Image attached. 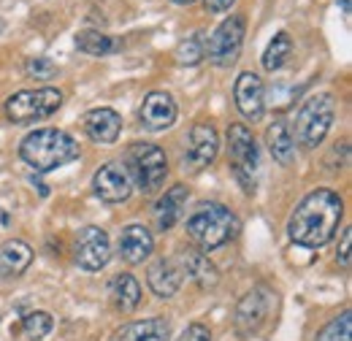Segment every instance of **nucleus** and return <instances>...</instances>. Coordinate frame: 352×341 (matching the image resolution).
<instances>
[{"mask_svg":"<svg viewBox=\"0 0 352 341\" xmlns=\"http://www.w3.org/2000/svg\"><path fill=\"white\" fill-rule=\"evenodd\" d=\"M138 117H141V125H144L146 130H152V133L168 130L171 125H174V120H176L174 98H171L168 92H163V89L149 92V95L144 98V103H141Z\"/></svg>","mask_w":352,"mask_h":341,"instance_id":"nucleus-13","label":"nucleus"},{"mask_svg":"<svg viewBox=\"0 0 352 341\" xmlns=\"http://www.w3.org/2000/svg\"><path fill=\"white\" fill-rule=\"evenodd\" d=\"M336 117V100L328 92L311 95L309 100L301 103L298 114H296V125H293V141H298L304 149H314L325 141L328 130L333 125Z\"/></svg>","mask_w":352,"mask_h":341,"instance_id":"nucleus-4","label":"nucleus"},{"mask_svg":"<svg viewBox=\"0 0 352 341\" xmlns=\"http://www.w3.org/2000/svg\"><path fill=\"white\" fill-rule=\"evenodd\" d=\"M128 173L133 187H138L144 195H155L168 176V160L166 152L155 144H133L128 149Z\"/></svg>","mask_w":352,"mask_h":341,"instance_id":"nucleus-6","label":"nucleus"},{"mask_svg":"<svg viewBox=\"0 0 352 341\" xmlns=\"http://www.w3.org/2000/svg\"><path fill=\"white\" fill-rule=\"evenodd\" d=\"M244 33H247L244 16H228L209 36V41L204 43V57H209V63L217 68H230L244 49Z\"/></svg>","mask_w":352,"mask_h":341,"instance_id":"nucleus-7","label":"nucleus"},{"mask_svg":"<svg viewBox=\"0 0 352 341\" xmlns=\"http://www.w3.org/2000/svg\"><path fill=\"white\" fill-rule=\"evenodd\" d=\"M152 250H155V239L144 225H128L120 236V244H117V252L128 265L144 263L152 255Z\"/></svg>","mask_w":352,"mask_h":341,"instance_id":"nucleus-15","label":"nucleus"},{"mask_svg":"<svg viewBox=\"0 0 352 341\" xmlns=\"http://www.w3.org/2000/svg\"><path fill=\"white\" fill-rule=\"evenodd\" d=\"M274 298L276 296L268 287H255V290H250L244 298L239 300V306H236V328H239V333H244V336L258 333L268 322V314L274 309Z\"/></svg>","mask_w":352,"mask_h":341,"instance_id":"nucleus-10","label":"nucleus"},{"mask_svg":"<svg viewBox=\"0 0 352 341\" xmlns=\"http://www.w3.org/2000/svg\"><path fill=\"white\" fill-rule=\"evenodd\" d=\"M92 190L103 204H125L133 195V179L122 163H106L95 173Z\"/></svg>","mask_w":352,"mask_h":341,"instance_id":"nucleus-11","label":"nucleus"},{"mask_svg":"<svg viewBox=\"0 0 352 341\" xmlns=\"http://www.w3.org/2000/svg\"><path fill=\"white\" fill-rule=\"evenodd\" d=\"M25 74L33 76L36 82H46V79H52L57 74V65L49 57H33V60L25 63Z\"/></svg>","mask_w":352,"mask_h":341,"instance_id":"nucleus-29","label":"nucleus"},{"mask_svg":"<svg viewBox=\"0 0 352 341\" xmlns=\"http://www.w3.org/2000/svg\"><path fill=\"white\" fill-rule=\"evenodd\" d=\"M171 325L163 317H149L138 322H125L122 328L114 331L111 341H168Z\"/></svg>","mask_w":352,"mask_h":341,"instance_id":"nucleus-18","label":"nucleus"},{"mask_svg":"<svg viewBox=\"0 0 352 341\" xmlns=\"http://www.w3.org/2000/svg\"><path fill=\"white\" fill-rule=\"evenodd\" d=\"M233 3H236V0H206V11H212V14H222V11H228Z\"/></svg>","mask_w":352,"mask_h":341,"instance_id":"nucleus-32","label":"nucleus"},{"mask_svg":"<svg viewBox=\"0 0 352 341\" xmlns=\"http://www.w3.org/2000/svg\"><path fill=\"white\" fill-rule=\"evenodd\" d=\"M122 120L114 109H92L85 114V133L95 144H114L120 138Z\"/></svg>","mask_w":352,"mask_h":341,"instance_id":"nucleus-16","label":"nucleus"},{"mask_svg":"<svg viewBox=\"0 0 352 341\" xmlns=\"http://www.w3.org/2000/svg\"><path fill=\"white\" fill-rule=\"evenodd\" d=\"M182 265H184L187 276H190L198 287L209 290V287H217V285H220V271H217V265L209 260V255H204L201 250H187V252L182 255Z\"/></svg>","mask_w":352,"mask_h":341,"instance_id":"nucleus-20","label":"nucleus"},{"mask_svg":"<svg viewBox=\"0 0 352 341\" xmlns=\"http://www.w3.org/2000/svg\"><path fill=\"white\" fill-rule=\"evenodd\" d=\"M63 92L54 87H36V89H22L6 100V117L14 125H33L52 117L63 106Z\"/></svg>","mask_w":352,"mask_h":341,"instance_id":"nucleus-5","label":"nucleus"},{"mask_svg":"<svg viewBox=\"0 0 352 341\" xmlns=\"http://www.w3.org/2000/svg\"><path fill=\"white\" fill-rule=\"evenodd\" d=\"M184 206H187V187L184 184H174L171 190H166L155 204V225H157V230H171L182 219Z\"/></svg>","mask_w":352,"mask_h":341,"instance_id":"nucleus-19","label":"nucleus"},{"mask_svg":"<svg viewBox=\"0 0 352 341\" xmlns=\"http://www.w3.org/2000/svg\"><path fill=\"white\" fill-rule=\"evenodd\" d=\"M342 217H344V201L333 190H325V187L311 190L296 206V212L290 214L287 236L298 247H309V250L325 247L336 236Z\"/></svg>","mask_w":352,"mask_h":341,"instance_id":"nucleus-1","label":"nucleus"},{"mask_svg":"<svg viewBox=\"0 0 352 341\" xmlns=\"http://www.w3.org/2000/svg\"><path fill=\"white\" fill-rule=\"evenodd\" d=\"M109 296L120 311H133L141 303V285L135 282L133 274H117L109 285Z\"/></svg>","mask_w":352,"mask_h":341,"instance_id":"nucleus-23","label":"nucleus"},{"mask_svg":"<svg viewBox=\"0 0 352 341\" xmlns=\"http://www.w3.org/2000/svg\"><path fill=\"white\" fill-rule=\"evenodd\" d=\"M176 60L179 65H198L204 60V41L201 36H190L176 46Z\"/></svg>","mask_w":352,"mask_h":341,"instance_id":"nucleus-28","label":"nucleus"},{"mask_svg":"<svg viewBox=\"0 0 352 341\" xmlns=\"http://www.w3.org/2000/svg\"><path fill=\"white\" fill-rule=\"evenodd\" d=\"M217 152H220L217 130L212 125H206V122H198L187 135V160L195 168H206V166H212L217 160Z\"/></svg>","mask_w":352,"mask_h":341,"instance_id":"nucleus-14","label":"nucleus"},{"mask_svg":"<svg viewBox=\"0 0 352 341\" xmlns=\"http://www.w3.org/2000/svg\"><path fill=\"white\" fill-rule=\"evenodd\" d=\"M176 341H212V331L206 325H201V322H192V325H187L182 331V336Z\"/></svg>","mask_w":352,"mask_h":341,"instance_id":"nucleus-30","label":"nucleus"},{"mask_svg":"<svg viewBox=\"0 0 352 341\" xmlns=\"http://www.w3.org/2000/svg\"><path fill=\"white\" fill-rule=\"evenodd\" d=\"M239 228L241 225H239L236 214L225 209L222 204H201L187 219V236L204 252L217 250L222 244H228L230 239H236Z\"/></svg>","mask_w":352,"mask_h":341,"instance_id":"nucleus-3","label":"nucleus"},{"mask_svg":"<svg viewBox=\"0 0 352 341\" xmlns=\"http://www.w3.org/2000/svg\"><path fill=\"white\" fill-rule=\"evenodd\" d=\"M76 46L82 52H87V54H109V52L117 49V41L111 36L100 33V30H82L76 36Z\"/></svg>","mask_w":352,"mask_h":341,"instance_id":"nucleus-25","label":"nucleus"},{"mask_svg":"<svg viewBox=\"0 0 352 341\" xmlns=\"http://www.w3.org/2000/svg\"><path fill=\"white\" fill-rule=\"evenodd\" d=\"M33 263V250L25 244V241H6L0 247V276L3 279H14V276H22Z\"/></svg>","mask_w":352,"mask_h":341,"instance_id":"nucleus-21","label":"nucleus"},{"mask_svg":"<svg viewBox=\"0 0 352 341\" xmlns=\"http://www.w3.org/2000/svg\"><path fill=\"white\" fill-rule=\"evenodd\" d=\"M19 157L30 168H36L38 173H46V170L63 168V166L74 163L79 157V144L65 130L44 128L22 138Z\"/></svg>","mask_w":352,"mask_h":341,"instance_id":"nucleus-2","label":"nucleus"},{"mask_svg":"<svg viewBox=\"0 0 352 341\" xmlns=\"http://www.w3.org/2000/svg\"><path fill=\"white\" fill-rule=\"evenodd\" d=\"M314 341H352V314L342 311L339 317H333Z\"/></svg>","mask_w":352,"mask_h":341,"instance_id":"nucleus-26","label":"nucleus"},{"mask_svg":"<svg viewBox=\"0 0 352 341\" xmlns=\"http://www.w3.org/2000/svg\"><path fill=\"white\" fill-rule=\"evenodd\" d=\"M350 244H352V230L347 228V230L342 233V244H339V252H336V263H339L342 268H350V263H352Z\"/></svg>","mask_w":352,"mask_h":341,"instance_id":"nucleus-31","label":"nucleus"},{"mask_svg":"<svg viewBox=\"0 0 352 341\" xmlns=\"http://www.w3.org/2000/svg\"><path fill=\"white\" fill-rule=\"evenodd\" d=\"M171 3H176V6H192L195 0H171Z\"/></svg>","mask_w":352,"mask_h":341,"instance_id":"nucleus-33","label":"nucleus"},{"mask_svg":"<svg viewBox=\"0 0 352 341\" xmlns=\"http://www.w3.org/2000/svg\"><path fill=\"white\" fill-rule=\"evenodd\" d=\"M228 155L233 163L236 179L244 184L247 192L255 190V173H258V144L247 125H230L228 128Z\"/></svg>","mask_w":352,"mask_h":341,"instance_id":"nucleus-8","label":"nucleus"},{"mask_svg":"<svg viewBox=\"0 0 352 341\" xmlns=\"http://www.w3.org/2000/svg\"><path fill=\"white\" fill-rule=\"evenodd\" d=\"M146 285H149V290L157 296V298H174L176 293H179V287H182V271L176 268L171 260H166V257H160V260H155L152 265H149V271H146Z\"/></svg>","mask_w":352,"mask_h":341,"instance_id":"nucleus-17","label":"nucleus"},{"mask_svg":"<svg viewBox=\"0 0 352 341\" xmlns=\"http://www.w3.org/2000/svg\"><path fill=\"white\" fill-rule=\"evenodd\" d=\"M290 52H293L290 36H287V33H276L263 52V68L265 71H279V68L287 63Z\"/></svg>","mask_w":352,"mask_h":341,"instance_id":"nucleus-24","label":"nucleus"},{"mask_svg":"<svg viewBox=\"0 0 352 341\" xmlns=\"http://www.w3.org/2000/svg\"><path fill=\"white\" fill-rule=\"evenodd\" d=\"M233 100H236V109L241 111L244 120L258 122L265 111V89L261 76L252 71L239 74V79L233 85Z\"/></svg>","mask_w":352,"mask_h":341,"instance_id":"nucleus-12","label":"nucleus"},{"mask_svg":"<svg viewBox=\"0 0 352 341\" xmlns=\"http://www.w3.org/2000/svg\"><path fill=\"white\" fill-rule=\"evenodd\" d=\"M265 144H268L271 157L279 166H293V160H296V141H293L290 128L282 120H276L271 128L265 130Z\"/></svg>","mask_w":352,"mask_h":341,"instance_id":"nucleus-22","label":"nucleus"},{"mask_svg":"<svg viewBox=\"0 0 352 341\" xmlns=\"http://www.w3.org/2000/svg\"><path fill=\"white\" fill-rule=\"evenodd\" d=\"M22 328H25V336H28V339L38 341V339H44L46 333L54 328V320H52V314H46V311H33V314L25 317Z\"/></svg>","mask_w":352,"mask_h":341,"instance_id":"nucleus-27","label":"nucleus"},{"mask_svg":"<svg viewBox=\"0 0 352 341\" xmlns=\"http://www.w3.org/2000/svg\"><path fill=\"white\" fill-rule=\"evenodd\" d=\"M74 257L85 271H100L106 268V263L111 260V241L109 233L103 228L87 225L76 233V244H74Z\"/></svg>","mask_w":352,"mask_h":341,"instance_id":"nucleus-9","label":"nucleus"}]
</instances>
